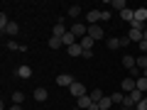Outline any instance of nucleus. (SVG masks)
Masks as SVG:
<instances>
[{
    "label": "nucleus",
    "instance_id": "nucleus-27",
    "mask_svg": "<svg viewBox=\"0 0 147 110\" xmlns=\"http://www.w3.org/2000/svg\"><path fill=\"white\" fill-rule=\"evenodd\" d=\"M137 68H142V71L147 68V54H140L137 56Z\"/></svg>",
    "mask_w": 147,
    "mask_h": 110
},
{
    "label": "nucleus",
    "instance_id": "nucleus-28",
    "mask_svg": "<svg viewBox=\"0 0 147 110\" xmlns=\"http://www.w3.org/2000/svg\"><path fill=\"white\" fill-rule=\"evenodd\" d=\"M135 81H137V91H147V78L140 76V78H135Z\"/></svg>",
    "mask_w": 147,
    "mask_h": 110
},
{
    "label": "nucleus",
    "instance_id": "nucleus-31",
    "mask_svg": "<svg viewBox=\"0 0 147 110\" xmlns=\"http://www.w3.org/2000/svg\"><path fill=\"white\" fill-rule=\"evenodd\" d=\"M137 47H140V52H142V54H147V39H142V42L137 44Z\"/></svg>",
    "mask_w": 147,
    "mask_h": 110
},
{
    "label": "nucleus",
    "instance_id": "nucleus-25",
    "mask_svg": "<svg viewBox=\"0 0 147 110\" xmlns=\"http://www.w3.org/2000/svg\"><path fill=\"white\" fill-rule=\"evenodd\" d=\"M66 15H69V17H79V15H81V5H71V7L66 10Z\"/></svg>",
    "mask_w": 147,
    "mask_h": 110
},
{
    "label": "nucleus",
    "instance_id": "nucleus-1",
    "mask_svg": "<svg viewBox=\"0 0 147 110\" xmlns=\"http://www.w3.org/2000/svg\"><path fill=\"white\" fill-rule=\"evenodd\" d=\"M69 91H71V95H74L76 100L84 98V95H88V93H86V86H84V83H79V81H76V83H71V88H69Z\"/></svg>",
    "mask_w": 147,
    "mask_h": 110
},
{
    "label": "nucleus",
    "instance_id": "nucleus-26",
    "mask_svg": "<svg viewBox=\"0 0 147 110\" xmlns=\"http://www.w3.org/2000/svg\"><path fill=\"white\" fill-rule=\"evenodd\" d=\"M110 105H113V100H110V95H105V98L98 103V108L100 110H110Z\"/></svg>",
    "mask_w": 147,
    "mask_h": 110
},
{
    "label": "nucleus",
    "instance_id": "nucleus-9",
    "mask_svg": "<svg viewBox=\"0 0 147 110\" xmlns=\"http://www.w3.org/2000/svg\"><path fill=\"white\" fill-rule=\"evenodd\" d=\"M76 39H79V37H76V34H71V32H66V34H64L61 37V42H64V47H74V44H79V42H76Z\"/></svg>",
    "mask_w": 147,
    "mask_h": 110
},
{
    "label": "nucleus",
    "instance_id": "nucleus-36",
    "mask_svg": "<svg viewBox=\"0 0 147 110\" xmlns=\"http://www.w3.org/2000/svg\"><path fill=\"white\" fill-rule=\"evenodd\" d=\"M120 110H132V108H120Z\"/></svg>",
    "mask_w": 147,
    "mask_h": 110
},
{
    "label": "nucleus",
    "instance_id": "nucleus-24",
    "mask_svg": "<svg viewBox=\"0 0 147 110\" xmlns=\"http://www.w3.org/2000/svg\"><path fill=\"white\" fill-rule=\"evenodd\" d=\"M12 103H15V105L25 103V93H22V91H15V93H12Z\"/></svg>",
    "mask_w": 147,
    "mask_h": 110
},
{
    "label": "nucleus",
    "instance_id": "nucleus-6",
    "mask_svg": "<svg viewBox=\"0 0 147 110\" xmlns=\"http://www.w3.org/2000/svg\"><path fill=\"white\" fill-rule=\"evenodd\" d=\"M120 88H123V93H132V91L137 88V81L135 78H123V83H120Z\"/></svg>",
    "mask_w": 147,
    "mask_h": 110
},
{
    "label": "nucleus",
    "instance_id": "nucleus-19",
    "mask_svg": "<svg viewBox=\"0 0 147 110\" xmlns=\"http://www.w3.org/2000/svg\"><path fill=\"white\" fill-rule=\"evenodd\" d=\"M93 44H96V39H91L88 34L81 39V47H84V52H91V47H93Z\"/></svg>",
    "mask_w": 147,
    "mask_h": 110
},
{
    "label": "nucleus",
    "instance_id": "nucleus-5",
    "mask_svg": "<svg viewBox=\"0 0 147 110\" xmlns=\"http://www.w3.org/2000/svg\"><path fill=\"white\" fill-rule=\"evenodd\" d=\"M88 37L96 39V42L103 39V27H100V25H88Z\"/></svg>",
    "mask_w": 147,
    "mask_h": 110
},
{
    "label": "nucleus",
    "instance_id": "nucleus-7",
    "mask_svg": "<svg viewBox=\"0 0 147 110\" xmlns=\"http://www.w3.org/2000/svg\"><path fill=\"white\" fill-rule=\"evenodd\" d=\"M142 34H145V30H135V27H130V32H127V39L130 42H142Z\"/></svg>",
    "mask_w": 147,
    "mask_h": 110
},
{
    "label": "nucleus",
    "instance_id": "nucleus-33",
    "mask_svg": "<svg viewBox=\"0 0 147 110\" xmlns=\"http://www.w3.org/2000/svg\"><path fill=\"white\" fill-rule=\"evenodd\" d=\"M88 110H100V108H98V103H93V105H91Z\"/></svg>",
    "mask_w": 147,
    "mask_h": 110
},
{
    "label": "nucleus",
    "instance_id": "nucleus-2",
    "mask_svg": "<svg viewBox=\"0 0 147 110\" xmlns=\"http://www.w3.org/2000/svg\"><path fill=\"white\" fill-rule=\"evenodd\" d=\"M86 20H88V25H98V22H103V10H88V12H86Z\"/></svg>",
    "mask_w": 147,
    "mask_h": 110
},
{
    "label": "nucleus",
    "instance_id": "nucleus-30",
    "mask_svg": "<svg viewBox=\"0 0 147 110\" xmlns=\"http://www.w3.org/2000/svg\"><path fill=\"white\" fill-rule=\"evenodd\" d=\"M7 49H22V47L15 42V39H10V42H7ZM22 52H25V49H22Z\"/></svg>",
    "mask_w": 147,
    "mask_h": 110
},
{
    "label": "nucleus",
    "instance_id": "nucleus-8",
    "mask_svg": "<svg viewBox=\"0 0 147 110\" xmlns=\"http://www.w3.org/2000/svg\"><path fill=\"white\" fill-rule=\"evenodd\" d=\"M145 20H147V7H137L135 10V22L145 27Z\"/></svg>",
    "mask_w": 147,
    "mask_h": 110
},
{
    "label": "nucleus",
    "instance_id": "nucleus-13",
    "mask_svg": "<svg viewBox=\"0 0 147 110\" xmlns=\"http://www.w3.org/2000/svg\"><path fill=\"white\" fill-rule=\"evenodd\" d=\"M91 105H93V100H91V95H84V98H79V100H76V108H86V110H88Z\"/></svg>",
    "mask_w": 147,
    "mask_h": 110
},
{
    "label": "nucleus",
    "instance_id": "nucleus-11",
    "mask_svg": "<svg viewBox=\"0 0 147 110\" xmlns=\"http://www.w3.org/2000/svg\"><path fill=\"white\" fill-rule=\"evenodd\" d=\"M120 20H125V22H135V10H130V7H125V10L120 12Z\"/></svg>",
    "mask_w": 147,
    "mask_h": 110
},
{
    "label": "nucleus",
    "instance_id": "nucleus-21",
    "mask_svg": "<svg viewBox=\"0 0 147 110\" xmlns=\"http://www.w3.org/2000/svg\"><path fill=\"white\" fill-rule=\"evenodd\" d=\"M49 47H52V49H61L64 47V42H61V39H59V37H49Z\"/></svg>",
    "mask_w": 147,
    "mask_h": 110
},
{
    "label": "nucleus",
    "instance_id": "nucleus-4",
    "mask_svg": "<svg viewBox=\"0 0 147 110\" xmlns=\"http://www.w3.org/2000/svg\"><path fill=\"white\" fill-rule=\"evenodd\" d=\"M71 83H76V78H74L71 73H59V76H57V86H66V88H71Z\"/></svg>",
    "mask_w": 147,
    "mask_h": 110
},
{
    "label": "nucleus",
    "instance_id": "nucleus-22",
    "mask_svg": "<svg viewBox=\"0 0 147 110\" xmlns=\"http://www.w3.org/2000/svg\"><path fill=\"white\" fill-rule=\"evenodd\" d=\"M127 98H130L132 103L137 105V103H140V100H142V91H137V88H135V91H132V93H127Z\"/></svg>",
    "mask_w": 147,
    "mask_h": 110
},
{
    "label": "nucleus",
    "instance_id": "nucleus-15",
    "mask_svg": "<svg viewBox=\"0 0 147 110\" xmlns=\"http://www.w3.org/2000/svg\"><path fill=\"white\" fill-rule=\"evenodd\" d=\"M88 95H91V100H93V103H100V100L105 98V95H103V91H100V88H93V91H88Z\"/></svg>",
    "mask_w": 147,
    "mask_h": 110
},
{
    "label": "nucleus",
    "instance_id": "nucleus-12",
    "mask_svg": "<svg viewBox=\"0 0 147 110\" xmlns=\"http://www.w3.org/2000/svg\"><path fill=\"white\" fill-rule=\"evenodd\" d=\"M66 32H69L66 27H64L61 22H57V25H54V30H52V37H59V39H61V37L66 34Z\"/></svg>",
    "mask_w": 147,
    "mask_h": 110
},
{
    "label": "nucleus",
    "instance_id": "nucleus-32",
    "mask_svg": "<svg viewBox=\"0 0 147 110\" xmlns=\"http://www.w3.org/2000/svg\"><path fill=\"white\" fill-rule=\"evenodd\" d=\"M10 110H22V105H15V103H12V105H10Z\"/></svg>",
    "mask_w": 147,
    "mask_h": 110
},
{
    "label": "nucleus",
    "instance_id": "nucleus-14",
    "mask_svg": "<svg viewBox=\"0 0 147 110\" xmlns=\"http://www.w3.org/2000/svg\"><path fill=\"white\" fill-rule=\"evenodd\" d=\"M17 32H20V25H17V22H12V20H10V25L5 27V32H3V34H10V37H15Z\"/></svg>",
    "mask_w": 147,
    "mask_h": 110
},
{
    "label": "nucleus",
    "instance_id": "nucleus-35",
    "mask_svg": "<svg viewBox=\"0 0 147 110\" xmlns=\"http://www.w3.org/2000/svg\"><path fill=\"white\" fill-rule=\"evenodd\" d=\"M142 39H147V27H145V34H142Z\"/></svg>",
    "mask_w": 147,
    "mask_h": 110
},
{
    "label": "nucleus",
    "instance_id": "nucleus-23",
    "mask_svg": "<svg viewBox=\"0 0 147 110\" xmlns=\"http://www.w3.org/2000/svg\"><path fill=\"white\" fill-rule=\"evenodd\" d=\"M110 7H115L118 12H123L127 5H125V0H110Z\"/></svg>",
    "mask_w": 147,
    "mask_h": 110
},
{
    "label": "nucleus",
    "instance_id": "nucleus-16",
    "mask_svg": "<svg viewBox=\"0 0 147 110\" xmlns=\"http://www.w3.org/2000/svg\"><path fill=\"white\" fill-rule=\"evenodd\" d=\"M105 47L108 49H120L123 44H120V37H110V39H105Z\"/></svg>",
    "mask_w": 147,
    "mask_h": 110
},
{
    "label": "nucleus",
    "instance_id": "nucleus-17",
    "mask_svg": "<svg viewBox=\"0 0 147 110\" xmlns=\"http://www.w3.org/2000/svg\"><path fill=\"white\" fill-rule=\"evenodd\" d=\"M66 52H69V56H84V47H81V44H74V47H69Z\"/></svg>",
    "mask_w": 147,
    "mask_h": 110
},
{
    "label": "nucleus",
    "instance_id": "nucleus-3",
    "mask_svg": "<svg viewBox=\"0 0 147 110\" xmlns=\"http://www.w3.org/2000/svg\"><path fill=\"white\" fill-rule=\"evenodd\" d=\"M69 32H71V34H76V37H81V39H84V37L88 34V27H84V25H81V22H74V25L69 27Z\"/></svg>",
    "mask_w": 147,
    "mask_h": 110
},
{
    "label": "nucleus",
    "instance_id": "nucleus-34",
    "mask_svg": "<svg viewBox=\"0 0 147 110\" xmlns=\"http://www.w3.org/2000/svg\"><path fill=\"white\" fill-rule=\"evenodd\" d=\"M142 78H147V68H145V71H142Z\"/></svg>",
    "mask_w": 147,
    "mask_h": 110
},
{
    "label": "nucleus",
    "instance_id": "nucleus-10",
    "mask_svg": "<svg viewBox=\"0 0 147 110\" xmlns=\"http://www.w3.org/2000/svg\"><path fill=\"white\" fill-rule=\"evenodd\" d=\"M47 98H49L47 88H42V86H39V88H34V100H37V103H44Z\"/></svg>",
    "mask_w": 147,
    "mask_h": 110
},
{
    "label": "nucleus",
    "instance_id": "nucleus-29",
    "mask_svg": "<svg viewBox=\"0 0 147 110\" xmlns=\"http://www.w3.org/2000/svg\"><path fill=\"white\" fill-rule=\"evenodd\" d=\"M135 110H147V98H142V100H140V103H137V105H135Z\"/></svg>",
    "mask_w": 147,
    "mask_h": 110
},
{
    "label": "nucleus",
    "instance_id": "nucleus-18",
    "mask_svg": "<svg viewBox=\"0 0 147 110\" xmlns=\"http://www.w3.org/2000/svg\"><path fill=\"white\" fill-rule=\"evenodd\" d=\"M110 100H113V105H120V108H123V100H125V93H123V91H118V93H113V95H110Z\"/></svg>",
    "mask_w": 147,
    "mask_h": 110
},
{
    "label": "nucleus",
    "instance_id": "nucleus-20",
    "mask_svg": "<svg viewBox=\"0 0 147 110\" xmlns=\"http://www.w3.org/2000/svg\"><path fill=\"white\" fill-rule=\"evenodd\" d=\"M17 76H20V78H30V76H32V68L30 66H20V68H17Z\"/></svg>",
    "mask_w": 147,
    "mask_h": 110
}]
</instances>
